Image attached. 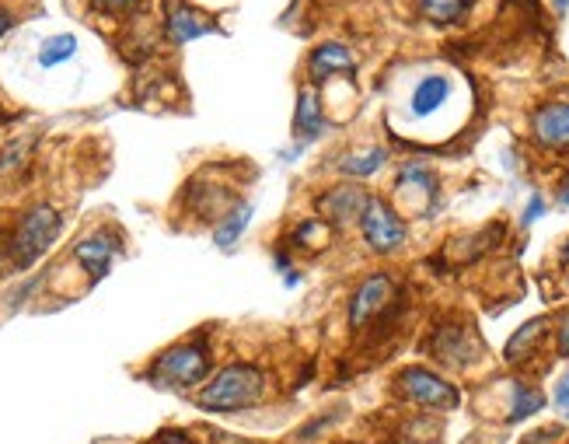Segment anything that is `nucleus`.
<instances>
[{
    "label": "nucleus",
    "mask_w": 569,
    "mask_h": 444,
    "mask_svg": "<svg viewBox=\"0 0 569 444\" xmlns=\"http://www.w3.org/2000/svg\"><path fill=\"white\" fill-rule=\"evenodd\" d=\"M273 392V375L259 361H227L196 392V406L203 413H248L262 406Z\"/></svg>",
    "instance_id": "1"
},
{
    "label": "nucleus",
    "mask_w": 569,
    "mask_h": 444,
    "mask_svg": "<svg viewBox=\"0 0 569 444\" xmlns=\"http://www.w3.org/2000/svg\"><path fill=\"white\" fill-rule=\"evenodd\" d=\"M213 375V343L210 333H192L189 340L172 343L144 368V382L161 392L199 389Z\"/></svg>",
    "instance_id": "2"
},
{
    "label": "nucleus",
    "mask_w": 569,
    "mask_h": 444,
    "mask_svg": "<svg viewBox=\"0 0 569 444\" xmlns=\"http://www.w3.org/2000/svg\"><path fill=\"white\" fill-rule=\"evenodd\" d=\"M391 396L405 406H416L426 413H451L461 406V389L426 364H405L391 378Z\"/></svg>",
    "instance_id": "3"
},
{
    "label": "nucleus",
    "mask_w": 569,
    "mask_h": 444,
    "mask_svg": "<svg viewBox=\"0 0 569 444\" xmlns=\"http://www.w3.org/2000/svg\"><path fill=\"white\" fill-rule=\"evenodd\" d=\"M63 235V214L53 203H35L18 217V224L11 228V263L14 270H28L35 266L49 249L56 245V238Z\"/></svg>",
    "instance_id": "4"
},
{
    "label": "nucleus",
    "mask_w": 569,
    "mask_h": 444,
    "mask_svg": "<svg viewBox=\"0 0 569 444\" xmlns=\"http://www.w3.org/2000/svg\"><path fill=\"white\" fill-rule=\"evenodd\" d=\"M482 336L465 319H440L426 336V354L447 371H468L482 357Z\"/></svg>",
    "instance_id": "5"
},
{
    "label": "nucleus",
    "mask_w": 569,
    "mask_h": 444,
    "mask_svg": "<svg viewBox=\"0 0 569 444\" xmlns=\"http://www.w3.org/2000/svg\"><path fill=\"white\" fill-rule=\"evenodd\" d=\"M357 228L364 245L374 256H395V252H402L405 242H409V221H405V214L388 196H378V193L371 196V203H367Z\"/></svg>",
    "instance_id": "6"
},
{
    "label": "nucleus",
    "mask_w": 569,
    "mask_h": 444,
    "mask_svg": "<svg viewBox=\"0 0 569 444\" xmlns=\"http://www.w3.org/2000/svg\"><path fill=\"white\" fill-rule=\"evenodd\" d=\"M398 298V280L388 270H374L353 287L350 305H346V322H350V333H364L367 326L381 319Z\"/></svg>",
    "instance_id": "7"
},
{
    "label": "nucleus",
    "mask_w": 569,
    "mask_h": 444,
    "mask_svg": "<svg viewBox=\"0 0 569 444\" xmlns=\"http://www.w3.org/2000/svg\"><path fill=\"white\" fill-rule=\"evenodd\" d=\"M374 193H367L360 182H339V186H329L322 189V193L315 196V210L318 217H322L325 224H329L332 231H343V228H353V224H360V217H364L367 203H371Z\"/></svg>",
    "instance_id": "8"
},
{
    "label": "nucleus",
    "mask_w": 569,
    "mask_h": 444,
    "mask_svg": "<svg viewBox=\"0 0 569 444\" xmlns=\"http://www.w3.org/2000/svg\"><path fill=\"white\" fill-rule=\"evenodd\" d=\"M70 256H74V263L84 270V277H88L91 284H98V280L109 277L112 263L123 256V235H119L116 228H98L91 231V235H84Z\"/></svg>",
    "instance_id": "9"
},
{
    "label": "nucleus",
    "mask_w": 569,
    "mask_h": 444,
    "mask_svg": "<svg viewBox=\"0 0 569 444\" xmlns=\"http://www.w3.org/2000/svg\"><path fill=\"white\" fill-rule=\"evenodd\" d=\"M182 200H186V207L196 217L217 224L220 217L231 214V210L238 207L241 196L234 193V186H227V182H213V175L203 172V175H196L186 189H182Z\"/></svg>",
    "instance_id": "10"
},
{
    "label": "nucleus",
    "mask_w": 569,
    "mask_h": 444,
    "mask_svg": "<svg viewBox=\"0 0 569 444\" xmlns=\"http://www.w3.org/2000/svg\"><path fill=\"white\" fill-rule=\"evenodd\" d=\"M531 140L549 154L569 151V102H545L531 112Z\"/></svg>",
    "instance_id": "11"
},
{
    "label": "nucleus",
    "mask_w": 569,
    "mask_h": 444,
    "mask_svg": "<svg viewBox=\"0 0 569 444\" xmlns=\"http://www.w3.org/2000/svg\"><path fill=\"white\" fill-rule=\"evenodd\" d=\"M395 196L398 200H423V217H430L440 200V175L423 161H405L395 172Z\"/></svg>",
    "instance_id": "12"
},
{
    "label": "nucleus",
    "mask_w": 569,
    "mask_h": 444,
    "mask_svg": "<svg viewBox=\"0 0 569 444\" xmlns=\"http://www.w3.org/2000/svg\"><path fill=\"white\" fill-rule=\"evenodd\" d=\"M357 53L343 42H322V46L311 49L308 56V84L322 88L332 77H353L357 74Z\"/></svg>",
    "instance_id": "13"
},
{
    "label": "nucleus",
    "mask_w": 569,
    "mask_h": 444,
    "mask_svg": "<svg viewBox=\"0 0 569 444\" xmlns=\"http://www.w3.org/2000/svg\"><path fill=\"white\" fill-rule=\"evenodd\" d=\"M210 32H217V21L199 7L186 4V0H168L165 4V35L172 46H186V42L203 39Z\"/></svg>",
    "instance_id": "14"
},
{
    "label": "nucleus",
    "mask_w": 569,
    "mask_h": 444,
    "mask_svg": "<svg viewBox=\"0 0 569 444\" xmlns=\"http://www.w3.org/2000/svg\"><path fill=\"white\" fill-rule=\"evenodd\" d=\"M325 126H329V112H325L322 95H318L315 84H301L294 102V144H315L325 133Z\"/></svg>",
    "instance_id": "15"
},
{
    "label": "nucleus",
    "mask_w": 569,
    "mask_h": 444,
    "mask_svg": "<svg viewBox=\"0 0 569 444\" xmlns=\"http://www.w3.org/2000/svg\"><path fill=\"white\" fill-rule=\"evenodd\" d=\"M549 329H552L549 315H535V319H528L507 340V347H503V361H507L510 368H528V364L538 357V350H542V343L549 340Z\"/></svg>",
    "instance_id": "16"
},
{
    "label": "nucleus",
    "mask_w": 569,
    "mask_h": 444,
    "mask_svg": "<svg viewBox=\"0 0 569 444\" xmlns=\"http://www.w3.org/2000/svg\"><path fill=\"white\" fill-rule=\"evenodd\" d=\"M451 81H447L444 74H426L416 81V88H412L409 95V112L412 119H430L437 116L440 109H444L447 102H451Z\"/></svg>",
    "instance_id": "17"
},
{
    "label": "nucleus",
    "mask_w": 569,
    "mask_h": 444,
    "mask_svg": "<svg viewBox=\"0 0 569 444\" xmlns=\"http://www.w3.org/2000/svg\"><path fill=\"white\" fill-rule=\"evenodd\" d=\"M549 406V396H545L538 385H531V382H510V392H507V413H503V424L507 427H517V424H524V420H531V417H538V413Z\"/></svg>",
    "instance_id": "18"
},
{
    "label": "nucleus",
    "mask_w": 569,
    "mask_h": 444,
    "mask_svg": "<svg viewBox=\"0 0 569 444\" xmlns=\"http://www.w3.org/2000/svg\"><path fill=\"white\" fill-rule=\"evenodd\" d=\"M391 161L388 147H367V151H353V154H343L339 158V175L350 182H364L371 179V175H378L384 165Z\"/></svg>",
    "instance_id": "19"
},
{
    "label": "nucleus",
    "mask_w": 569,
    "mask_h": 444,
    "mask_svg": "<svg viewBox=\"0 0 569 444\" xmlns=\"http://www.w3.org/2000/svg\"><path fill=\"white\" fill-rule=\"evenodd\" d=\"M329 238H332V228L329 224L322 221V217H301V221L294 224V228L287 231V249L294 252H322L325 245H329Z\"/></svg>",
    "instance_id": "20"
},
{
    "label": "nucleus",
    "mask_w": 569,
    "mask_h": 444,
    "mask_svg": "<svg viewBox=\"0 0 569 444\" xmlns=\"http://www.w3.org/2000/svg\"><path fill=\"white\" fill-rule=\"evenodd\" d=\"M252 214H255L252 203L241 200L231 214H224L217 224H213V245H217V249H224V252H231L234 245L241 242V235L248 231V224H252Z\"/></svg>",
    "instance_id": "21"
},
{
    "label": "nucleus",
    "mask_w": 569,
    "mask_h": 444,
    "mask_svg": "<svg viewBox=\"0 0 569 444\" xmlns=\"http://www.w3.org/2000/svg\"><path fill=\"white\" fill-rule=\"evenodd\" d=\"M416 4L430 25H458L472 7V0H416Z\"/></svg>",
    "instance_id": "22"
},
{
    "label": "nucleus",
    "mask_w": 569,
    "mask_h": 444,
    "mask_svg": "<svg viewBox=\"0 0 569 444\" xmlns=\"http://www.w3.org/2000/svg\"><path fill=\"white\" fill-rule=\"evenodd\" d=\"M77 53V39L70 32H60V35H49L46 42L39 46V67L42 70H53L60 63H70Z\"/></svg>",
    "instance_id": "23"
},
{
    "label": "nucleus",
    "mask_w": 569,
    "mask_h": 444,
    "mask_svg": "<svg viewBox=\"0 0 569 444\" xmlns=\"http://www.w3.org/2000/svg\"><path fill=\"white\" fill-rule=\"evenodd\" d=\"M336 424V417H329V413H322V417H315V420H308L304 427H297L294 431V441L297 444H318V438H322L329 427Z\"/></svg>",
    "instance_id": "24"
},
{
    "label": "nucleus",
    "mask_w": 569,
    "mask_h": 444,
    "mask_svg": "<svg viewBox=\"0 0 569 444\" xmlns=\"http://www.w3.org/2000/svg\"><path fill=\"white\" fill-rule=\"evenodd\" d=\"M144 0H91L98 14H109V18H130V14L140 11Z\"/></svg>",
    "instance_id": "25"
},
{
    "label": "nucleus",
    "mask_w": 569,
    "mask_h": 444,
    "mask_svg": "<svg viewBox=\"0 0 569 444\" xmlns=\"http://www.w3.org/2000/svg\"><path fill=\"white\" fill-rule=\"evenodd\" d=\"M552 406H556V417L563 420V424H569V371H563V375L552 382Z\"/></svg>",
    "instance_id": "26"
},
{
    "label": "nucleus",
    "mask_w": 569,
    "mask_h": 444,
    "mask_svg": "<svg viewBox=\"0 0 569 444\" xmlns=\"http://www.w3.org/2000/svg\"><path fill=\"white\" fill-rule=\"evenodd\" d=\"M552 326H556L552 340H556L559 357H569V308H563V312H559L556 319H552Z\"/></svg>",
    "instance_id": "27"
},
{
    "label": "nucleus",
    "mask_w": 569,
    "mask_h": 444,
    "mask_svg": "<svg viewBox=\"0 0 569 444\" xmlns=\"http://www.w3.org/2000/svg\"><path fill=\"white\" fill-rule=\"evenodd\" d=\"M545 210H549V203H545L542 193H531L528 207L521 210V228H531V224L538 221V217H545Z\"/></svg>",
    "instance_id": "28"
},
{
    "label": "nucleus",
    "mask_w": 569,
    "mask_h": 444,
    "mask_svg": "<svg viewBox=\"0 0 569 444\" xmlns=\"http://www.w3.org/2000/svg\"><path fill=\"white\" fill-rule=\"evenodd\" d=\"M147 444H196L189 431H179V427H168V431H158Z\"/></svg>",
    "instance_id": "29"
},
{
    "label": "nucleus",
    "mask_w": 569,
    "mask_h": 444,
    "mask_svg": "<svg viewBox=\"0 0 569 444\" xmlns=\"http://www.w3.org/2000/svg\"><path fill=\"white\" fill-rule=\"evenodd\" d=\"M559 438H563V427L552 424V427H538V431L528 434V438H524L521 444H552V441L559 444Z\"/></svg>",
    "instance_id": "30"
},
{
    "label": "nucleus",
    "mask_w": 569,
    "mask_h": 444,
    "mask_svg": "<svg viewBox=\"0 0 569 444\" xmlns=\"http://www.w3.org/2000/svg\"><path fill=\"white\" fill-rule=\"evenodd\" d=\"M559 266H563V273H569V238L559 245Z\"/></svg>",
    "instance_id": "31"
},
{
    "label": "nucleus",
    "mask_w": 569,
    "mask_h": 444,
    "mask_svg": "<svg viewBox=\"0 0 569 444\" xmlns=\"http://www.w3.org/2000/svg\"><path fill=\"white\" fill-rule=\"evenodd\" d=\"M11 25H14V18L7 11H0V39H4L7 32H11Z\"/></svg>",
    "instance_id": "32"
},
{
    "label": "nucleus",
    "mask_w": 569,
    "mask_h": 444,
    "mask_svg": "<svg viewBox=\"0 0 569 444\" xmlns=\"http://www.w3.org/2000/svg\"><path fill=\"white\" fill-rule=\"evenodd\" d=\"M556 193H559V203H563V207H569V179L559 182V189H556Z\"/></svg>",
    "instance_id": "33"
},
{
    "label": "nucleus",
    "mask_w": 569,
    "mask_h": 444,
    "mask_svg": "<svg viewBox=\"0 0 569 444\" xmlns=\"http://www.w3.org/2000/svg\"><path fill=\"white\" fill-rule=\"evenodd\" d=\"M566 4H569V0H556V11L563 14V11H566Z\"/></svg>",
    "instance_id": "34"
},
{
    "label": "nucleus",
    "mask_w": 569,
    "mask_h": 444,
    "mask_svg": "<svg viewBox=\"0 0 569 444\" xmlns=\"http://www.w3.org/2000/svg\"><path fill=\"white\" fill-rule=\"evenodd\" d=\"M329 444H357V441H329Z\"/></svg>",
    "instance_id": "35"
}]
</instances>
